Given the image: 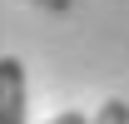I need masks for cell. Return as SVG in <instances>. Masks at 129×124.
<instances>
[{
	"label": "cell",
	"mask_w": 129,
	"mask_h": 124,
	"mask_svg": "<svg viewBox=\"0 0 129 124\" xmlns=\"http://www.w3.org/2000/svg\"><path fill=\"white\" fill-rule=\"evenodd\" d=\"M50 124H89V114H80V109H64V114H55Z\"/></svg>",
	"instance_id": "cell-3"
},
{
	"label": "cell",
	"mask_w": 129,
	"mask_h": 124,
	"mask_svg": "<svg viewBox=\"0 0 129 124\" xmlns=\"http://www.w3.org/2000/svg\"><path fill=\"white\" fill-rule=\"evenodd\" d=\"M45 10H70V0H40Z\"/></svg>",
	"instance_id": "cell-4"
},
{
	"label": "cell",
	"mask_w": 129,
	"mask_h": 124,
	"mask_svg": "<svg viewBox=\"0 0 129 124\" xmlns=\"http://www.w3.org/2000/svg\"><path fill=\"white\" fill-rule=\"evenodd\" d=\"M89 124H129V104L124 99H104V104L89 114Z\"/></svg>",
	"instance_id": "cell-2"
},
{
	"label": "cell",
	"mask_w": 129,
	"mask_h": 124,
	"mask_svg": "<svg viewBox=\"0 0 129 124\" xmlns=\"http://www.w3.org/2000/svg\"><path fill=\"white\" fill-rule=\"evenodd\" d=\"M25 65L0 55V124H25Z\"/></svg>",
	"instance_id": "cell-1"
}]
</instances>
